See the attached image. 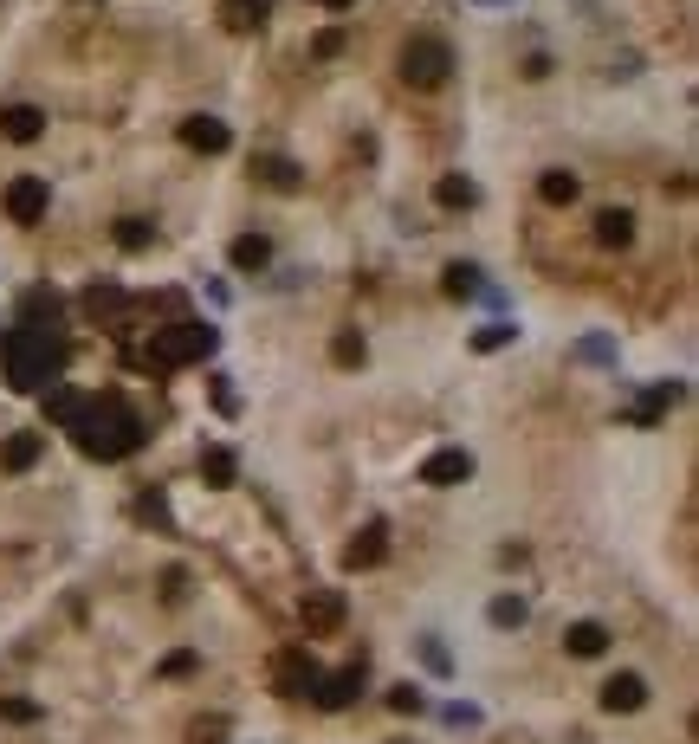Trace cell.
I'll use <instances>...</instances> for the list:
<instances>
[{
	"instance_id": "7a4b0ae2",
	"label": "cell",
	"mask_w": 699,
	"mask_h": 744,
	"mask_svg": "<svg viewBox=\"0 0 699 744\" xmlns=\"http://www.w3.org/2000/svg\"><path fill=\"white\" fill-rule=\"evenodd\" d=\"M641 699H648V680H641V673H622V680L602 686V706H609V712H635Z\"/></svg>"
},
{
	"instance_id": "3957f363",
	"label": "cell",
	"mask_w": 699,
	"mask_h": 744,
	"mask_svg": "<svg viewBox=\"0 0 699 744\" xmlns=\"http://www.w3.org/2000/svg\"><path fill=\"white\" fill-rule=\"evenodd\" d=\"M39 208H46V182H39V175H33V182H13V188H7V214H13V220H33Z\"/></svg>"
},
{
	"instance_id": "9a60e30c",
	"label": "cell",
	"mask_w": 699,
	"mask_h": 744,
	"mask_svg": "<svg viewBox=\"0 0 699 744\" xmlns=\"http://www.w3.org/2000/svg\"><path fill=\"white\" fill-rule=\"evenodd\" d=\"M441 201H454V208H466V201H473V188H466V182H447V188H441Z\"/></svg>"
},
{
	"instance_id": "4fadbf2b",
	"label": "cell",
	"mask_w": 699,
	"mask_h": 744,
	"mask_svg": "<svg viewBox=\"0 0 699 744\" xmlns=\"http://www.w3.org/2000/svg\"><path fill=\"white\" fill-rule=\"evenodd\" d=\"M33 453H39V440H13V447H7V466H26Z\"/></svg>"
},
{
	"instance_id": "5bb4252c",
	"label": "cell",
	"mask_w": 699,
	"mask_h": 744,
	"mask_svg": "<svg viewBox=\"0 0 699 744\" xmlns=\"http://www.w3.org/2000/svg\"><path fill=\"white\" fill-rule=\"evenodd\" d=\"M505 337H512V324H486V337H479V350H499Z\"/></svg>"
},
{
	"instance_id": "52a82bcc",
	"label": "cell",
	"mask_w": 699,
	"mask_h": 744,
	"mask_svg": "<svg viewBox=\"0 0 699 744\" xmlns=\"http://www.w3.org/2000/svg\"><path fill=\"white\" fill-rule=\"evenodd\" d=\"M596 233H602V246H628V233H635V220H628L622 208H615V214H602V220H596Z\"/></svg>"
},
{
	"instance_id": "8fae6325",
	"label": "cell",
	"mask_w": 699,
	"mask_h": 744,
	"mask_svg": "<svg viewBox=\"0 0 699 744\" xmlns=\"http://www.w3.org/2000/svg\"><path fill=\"white\" fill-rule=\"evenodd\" d=\"M233 259H240V266H266V240H240Z\"/></svg>"
},
{
	"instance_id": "30bf717a",
	"label": "cell",
	"mask_w": 699,
	"mask_h": 744,
	"mask_svg": "<svg viewBox=\"0 0 699 744\" xmlns=\"http://www.w3.org/2000/svg\"><path fill=\"white\" fill-rule=\"evenodd\" d=\"M376 537H382V531H363V544H350V563H376V557H382Z\"/></svg>"
},
{
	"instance_id": "8992f818",
	"label": "cell",
	"mask_w": 699,
	"mask_h": 744,
	"mask_svg": "<svg viewBox=\"0 0 699 744\" xmlns=\"http://www.w3.org/2000/svg\"><path fill=\"white\" fill-rule=\"evenodd\" d=\"M188 143H195V149H227V130L214 117H195V123H188Z\"/></svg>"
},
{
	"instance_id": "5b68a950",
	"label": "cell",
	"mask_w": 699,
	"mask_h": 744,
	"mask_svg": "<svg viewBox=\"0 0 699 744\" xmlns=\"http://www.w3.org/2000/svg\"><path fill=\"white\" fill-rule=\"evenodd\" d=\"M564 641H570V654H602V647H609V635H602L596 622H577Z\"/></svg>"
},
{
	"instance_id": "2e32d148",
	"label": "cell",
	"mask_w": 699,
	"mask_h": 744,
	"mask_svg": "<svg viewBox=\"0 0 699 744\" xmlns=\"http://www.w3.org/2000/svg\"><path fill=\"white\" fill-rule=\"evenodd\" d=\"M331 7H337V0H331Z\"/></svg>"
},
{
	"instance_id": "277c9868",
	"label": "cell",
	"mask_w": 699,
	"mask_h": 744,
	"mask_svg": "<svg viewBox=\"0 0 699 744\" xmlns=\"http://www.w3.org/2000/svg\"><path fill=\"white\" fill-rule=\"evenodd\" d=\"M0 130H7L13 143H33V136L46 130V117H39V110H26V104H20V110H7V117H0Z\"/></svg>"
},
{
	"instance_id": "9c48e42d",
	"label": "cell",
	"mask_w": 699,
	"mask_h": 744,
	"mask_svg": "<svg viewBox=\"0 0 699 744\" xmlns=\"http://www.w3.org/2000/svg\"><path fill=\"white\" fill-rule=\"evenodd\" d=\"M544 201H577V175H544Z\"/></svg>"
},
{
	"instance_id": "ba28073f",
	"label": "cell",
	"mask_w": 699,
	"mask_h": 744,
	"mask_svg": "<svg viewBox=\"0 0 699 744\" xmlns=\"http://www.w3.org/2000/svg\"><path fill=\"white\" fill-rule=\"evenodd\" d=\"M428 479L441 486V479H466V453H441V460L428 466Z\"/></svg>"
},
{
	"instance_id": "7c38bea8",
	"label": "cell",
	"mask_w": 699,
	"mask_h": 744,
	"mask_svg": "<svg viewBox=\"0 0 699 744\" xmlns=\"http://www.w3.org/2000/svg\"><path fill=\"white\" fill-rule=\"evenodd\" d=\"M492 622H525V602H518V596H505V602H492Z\"/></svg>"
},
{
	"instance_id": "6da1fadb",
	"label": "cell",
	"mask_w": 699,
	"mask_h": 744,
	"mask_svg": "<svg viewBox=\"0 0 699 744\" xmlns=\"http://www.w3.org/2000/svg\"><path fill=\"white\" fill-rule=\"evenodd\" d=\"M402 72L415 78V85H441V78H447V46H441V39H415L408 59H402Z\"/></svg>"
}]
</instances>
